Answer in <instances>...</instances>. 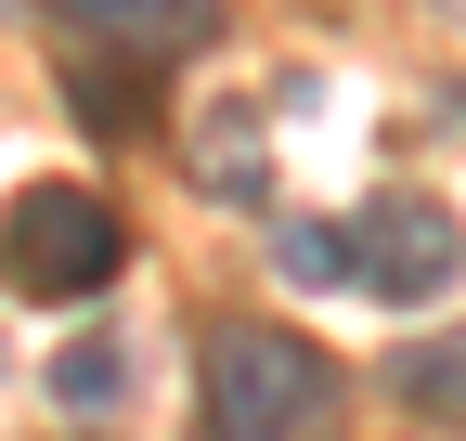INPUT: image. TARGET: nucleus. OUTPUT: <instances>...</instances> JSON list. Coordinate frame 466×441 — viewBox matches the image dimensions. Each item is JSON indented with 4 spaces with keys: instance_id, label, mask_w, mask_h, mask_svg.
<instances>
[{
    "instance_id": "1",
    "label": "nucleus",
    "mask_w": 466,
    "mask_h": 441,
    "mask_svg": "<svg viewBox=\"0 0 466 441\" xmlns=\"http://www.w3.org/2000/svg\"><path fill=\"white\" fill-rule=\"evenodd\" d=\"M337 415V364L299 324H220L208 338V428L220 441H311Z\"/></svg>"
},
{
    "instance_id": "2",
    "label": "nucleus",
    "mask_w": 466,
    "mask_h": 441,
    "mask_svg": "<svg viewBox=\"0 0 466 441\" xmlns=\"http://www.w3.org/2000/svg\"><path fill=\"white\" fill-rule=\"evenodd\" d=\"M116 260H130V234H116V208H104V195H78V182H39V195L0 208V286L39 299V312L91 299Z\"/></svg>"
},
{
    "instance_id": "3",
    "label": "nucleus",
    "mask_w": 466,
    "mask_h": 441,
    "mask_svg": "<svg viewBox=\"0 0 466 441\" xmlns=\"http://www.w3.org/2000/svg\"><path fill=\"white\" fill-rule=\"evenodd\" d=\"M350 247H363V286L376 299H441L453 272H466V234H453V208H428V195H376L363 220H350Z\"/></svg>"
},
{
    "instance_id": "4",
    "label": "nucleus",
    "mask_w": 466,
    "mask_h": 441,
    "mask_svg": "<svg viewBox=\"0 0 466 441\" xmlns=\"http://www.w3.org/2000/svg\"><path fill=\"white\" fill-rule=\"evenodd\" d=\"M91 39H130V52H168V39H208V0H66Z\"/></svg>"
},
{
    "instance_id": "5",
    "label": "nucleus",
    "mask_w": 466,
    "mask_h": 441,
    "mask_svg": "<svg viewBox=\"0 0 466 441\" xmlns=\"http://www.w3.org/2000/svg\"><path fill=\"white\" fill-rule=\"evenodd\" d=\"M116 390H130V351H116V338H78L66 364H52V403H66V415H104Z\"/></svg>"
},
{
    "instance_id": "6",
    "label": "nucleus",
    "mask_w": 466,
    "mask_h": 441,
    "mask_svg": "<svg viewBox=\"0 0 466 441\" xmlns=\"http://www.w3.org/2000/svg\"><path fill=\"white\" fill-rule=\"evenodd\" d=\"M285 272H299V286H363L350 220H285Z\"/></svg>"
},
{
    "instance_id": "7",
    "label": "nucleus",
    "mask_w": 466,
    "mask_h": 441,
    "mask_svg": "<svg viewBox=\"0 0 466 441\" xmlns=\"http://www.w3.org/2000/svg\"><path fill=\"white\" fill-rule=\"evenodd\" d=\"M401 403H415V415H466V338H441V351L401 364Z\"/></svg>"
},
{
    "instance_id": "8",
    "label": "nucleus",
    "mask_w": 466,
    "mask_h": 441,
    "mask_svg": "<svg viewBox=\"0 0 466 441\" xmlns=\"http://www.w3.org/2000/svg\"><path fill=\"white\" fill-rule=\"evenodd\" d=\"M143 104H156L143 78H130V91H116L104 66H78V118H91V130H130V118H143Z\"/></svg>"
}]
</instances>
